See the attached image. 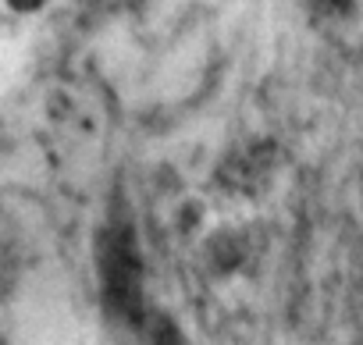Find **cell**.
I'll list each match as a JSON object with an SVG mask.
<instances>
[{
  "label": "cell",
  "mask_w": 363,
  "mask_h": 345,
  "mask_svg": "<svg viewBox=\"0 0 363 345\" xmlns=\"http://www.w3.org/2000/svg\"><path fill=\"white\" fill-rule=\"evenodd\" d=\"M8 4H11L15 11H22V15H33V11L47 8V0H8Z\"/></svg>",
  "instance_id": "cell-1"
},
{
  "label": "cell",
  "mask_w": 363,
  "mask_h": 345,
  "mask_svg": "<svg viewBox=\"0 0 363 345\" xmlns=\"http://www.w3.org/2000/svg\"><path fill=\"white\" fill-rule=\"evenodd\" d=\"M0 345H8V341H4V338H0Z\"/></svg>",
  "instance_id": "cell-2"
}]
</instances>
